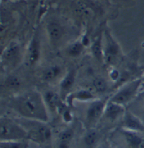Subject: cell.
Wrapping results in <instances>:
<instances>
[{
    "mask_svg": "<svg viewBox=\"0 0 144 148\" xmlns=\"http://www.w3.org/2000/svg\"><path fill=\"white\" fill-rule=\"evenodd\" d=\"M13 108L26 119L44 123L48 120L44 99L35 92H27L16 98Z\"/></svg>",
    "mask_w": 144,
    "mask_h": 148,
    "instance_id": "obj_1",
    "label": "cell"
},
{
    "mask_svg": "<svg viewBox=\"0 0 144 148\" xmlns=\"http://www.w3.org/2000/svg\"><path fill=\"white\" fill-rule=\"evenodd\" d=\"M0 135L1 141L24 140L29 138L28 133L21 125L5 117L1 119Z\"/></svg>",
    "mask_w": 144,
    "mask_h": 148,
    "instance_id": "obj_2",
    "label": "cell"
},
{
    "mask_svg": "<svg viewBox=\"0 0 144 148\" xmlns=\"http://www.w3.org/2000/svg\"><path fill=\"white\" fill-rule=\"evenodd\" d=\"M21 126L28 133L29 138L35 142L45 143L51 139L52 131L44 122L26 119V125Z\"/></svg>",
    "mask_w": 144,
    "mask_h": 148,
    "instance_id": "obj_3",
    "label": "cell"
},
{
    "mask_svg": "<svg viewBox=\"0 0 144 148\" xmlns=\"http://www.w3.org/2000/svg\"><path fill=\"white\" fill-rule=\"evenodd\" d=\"M141 84V80H135L133 81L132 82H130L127 86L119 90L112 97L110 101L120 105L128 103L135 96Z\"/></svg>",
    "mask_w": 144,
    "mask_h": 148,
    "instance_id": "obj_4",
    "label": "cell"
},
{
    "mask_svg": "<svg viewBox=\"0 0 144 148\" xmlns=\"http://www.w3.org/2000/svg\"><path fill=\"white\" fill-rule=\"evenodd\" d=\"M123 123L130 131H135V132H144L143 124L138 117L129 112L125 114Z\"/></svg>",
    "mask_w": 144,
    "mask_h": 148,
    "instance_id": "obj_5",
    "label": "cell"
},
{
    "mask_svg": "<svg viewBox=\"0 0 144 148\" xmlns=\"http://www.w3.org/2000/svg\"><path fill=\"white\" fill-rule=\"evenodd\" d=\"M107 47L105 50V58L108 63H113L119 54V46L110 36L107 37Z\"/></svg>",
    "mask_w": 144,
    "mask_h": 148,
    "instance_id": "obj_6",
    "label": "cell"
},
{
    "mask_svg": "<svg viewBox=\"0 0 144 148\" xmlns=\"http://www.w3.org/2000/svg\"><path fill=\"white\" fill-rule=\"evenodd\" d=\"M104 109H105V104L103 102L100 101L93 102L88 109V119L90 120H94L98 119L103 113Z\"/></svg>",
    "mask_w": 144,
    "mask_h": 148,
    "instance_id": "obj_7",
    "label": "cell"
},
{
    "mask_svg": "<svg viewBox=\"0 0 144 148\" xmlns=\"http://www.w3.org/2000/svg\"><path fill=\"white\" fill-rule=\"evenodd\" d=\"M127 143L132 148H144V139L135 131H128L123 133Z\"/></svg>",
    "mask_w": 144,
    "mask_h": 148,
    "instance_id": "obj_8",
    "label": "cell"
},
{
    "mask_svg": "<svg viewBox=\"0 0 144 148\" xmlns=\"http://www.w3.org/2000/svg\"><path fill=\"white\" fill-rule=\"evenodd\" d=\"M123 112V109L121 105L110 101L107 104V107L105 108V114L107 119H110L111 120H115Z\"/></svg>",
    "mask_w": 144,
    "mask_h": 148,
    "instance_id": "obj_9",
    "label": "cell"
},
{
    "mask_svg": "<svg viewBox=\"0 0 144 148\" xmlns=\"http://www.w3.org/2000/svg\"><path fill=\"white\" fill-rule=\"evenodd\" d=\"M47 32L49 38L54 41L60 40L63 35V29L61 26L56 21H51L48 24Z\"/></svg>",
    "mask_w": 144,
    "mask_h": 148,
    "instance_id": "obj_10",
    "label": "cell"
},
{
    "mask_svg": "<svg viewBox=\"0 0 144 148\" xmlns=\"http://www.w3.org/2000/svg\"><path fill=\"white\" fill-rule=\"evenodd\" d=\"M73 136L74 131L71 129H66L61 131L58 135L57 148H69L70 142Z\"/></svg>",
    "mask_w": 144,
    "mask_h": 148,
    "instance_id": "obj_11",
    "label": "cell"
},
{
    "mask_svg": "<svg viewBox=\"0 0 144 148\" xmlns=\"http://www.w3.org/2000/svg\"><path fill=\"white\" fill-rule=\"evenodd\" d=\"M40 54V45L39 40L36 38L32 39L30 43V49H29V61L31 64H34L38 60Z\"/></svg>",
    "mask_w": 144,
    "mask_h": 148,
    "instance_id": "obj_12",
    "label": "cell"
},
{
    "mask_svg": "<svg viewBox=\"0 0 144 148\" xmlns=\"http://www.w3.org/2000/svg\"><path fill=\"white\" fill-rule=\"evenodd\" d=\"M44 101L51 109H56L59 108L60 104V98L57 93L52 91L46 92L44 95Z\"/></svg>",
    "mask_w": 144,
    "mask_h": 148,
    "instance_id": "obj_13",
    "label": "cell"
},
{
    "mask_svg": "<svg viewBox=\"0 0 144 148\" xmlns=\"http://www.w3.org/2000/svg\"><path fill=\"white\" fill-rule=\"evenodd\" d=\"M28 142L24 140L1 141V148H28Z\"/></svg>",
    "mask_w": 144,
    "mask_h": 148,
    "instance_id": "obj_14",
    "label": "cell"
},
{
    "mask_svg": "<svg viewBox=\"0 0 144 148\" xmlns=\"http://www.w3.org/2000/svg\"><path fill=\"white\" fill-rule=\"evenodd\" d=\"M75 11L76 13L84 17H90L93 14L92 9L82 1H77L75 3Z\"/></svg>",
    "mask_w": 144,
    "mask_h": 148,
    "instance_id": "obj_15",
    "label": "cell"
},
{
    "mask_svg": "<svg viewBox=\"0 0 144 148\" xmlns=\"http://www.w3.org/2000/svg\"><path fill=\"white\" fill-rule=\"evenodd\" d=\"M75 81V72L74 71H71L68 73L66 76H65L61 83H60V88L63 91L69 90L71 87H73L74 83Z\"/></svg>",
    "mask_w": 144,
    "mask_h": 148,
    "instance_id": "obj_16",
    "label": "cell"
},
{
    "mask_svg": "<svg viewBox=\"0 0 144 148\" xmlns=\"http://www.w3.org/2000/svg\"><path fill=\"white\" fill-rule=\"evenodd\" d=\"M60 72H61V68L60 67L57 65L52 66L44 71L43 74V79L47 82H51L55 79L60 75Z\"/></svg>",
    "mask_w": 144,
    "mask_h": 148,
    "instance_id": "obj_17",
    "label": "cell"
},
{
    "mask_svg": "<svg viewBox=\"0 0 144 148\" xmlns=\"http://www.w3.org/2000/svg\"><path fill=\"white\" fill-rule=\"evenodd\" d=\"M19 53V47L16 43H12L5 50L3 57L5 60L10 61L16 58Z\"/></svg>",
    "mask_w": 144,
    "mask_h": 148,
    "instance_id": "obj_18",
    "label": "cell"
},
{
    "mask_svg": "<svg viewBox=\"0 0 144 148\" xmlns=\"http://www.w3.org/2000/svg\"><path fill=\"white\" fill-rule=\"evenodd\" d=\"M92 53L94 54L96 59L98 60H101L102 59V46H101V38H99L95 40L91 46Z\"/></svg>",
    "mask_w": 144,
    "mask_h": 148,
    "instance_id": "obj_19",
    "label": "cell"
},
{
    "mask_svg": "<svg viewBox=\"0 0 144 148\" xmlns=\"http://www.w3.org/2000/svg\"><path fill=\"white\" fill-rule=\"evenodd\" d=\"M93 86L97 92H103L107 90V84L106 81L102 78H96L93 82Z\"/></svg>",
    "mask_w": 144,
    "mask_h": 148,
    "instance_id": "obj_20",
    "label": "cell"
},
{
    "mask_svg": "<svg viewBox=\"0 0 144 148\" xmlns=\"http://www.w3.org/2000/svg\"><path fill=\"white\" fill-rule=\"evenodd\" d=\"M82 48H83V46L82 43L79 42H76L68 48V54L71 57H77V56L80 55V54L82 53Z\"/></svg>",
    "mask_w": 144,
    "mask_h": 148,
    "instance_id": "obj_21",
    "label": "cell"
},
{
    "mask_svg": "<svg viewBox=\"0 0 144 148\" xmlns=\"http://www.w3.org/2000/svg\"><path fill=\"white\" fill-rule=\"evenodd\" d=\"M98 134L95 131H90L85 136V142L88 147H92L96 142Z\"/></svg>",
    "mask_w": 144,
    "mask_h": 148,
    "instance_id": "obj_22",
    "label": "cell"
},
{
    "mask_svg": "<svg viewBox=\"0 0 144 148\" xmlns=\"http://www.w3.org/2000/svg\"><path fill=\"white\" fill-rule=\"evenodd\" d=\"M7 84L8 86L10 88L17 89L20 87L21 83L20 80L16 76H10L7 79Z\"/></svg>",
    "mask_w": 144,
    "mask_h": 148,
    "instance_id": "obj_23",
    "label": "cell"
},
{
    "mask_svg": "<svg viewBox=\"0 0 144 148\" xmlns=\"http://www.w3.org/2000/svg\"><path fill=\"white\" fill-rule=\"evenodd\" d=\"M76 95H77L76 98H79L81 100H87L92 98L91 93L90 92L87 91V90H81L77 93Z\"/></svg>",
    "mask_w": 144,
    "mask_h": 148,
    "instance_id": "obj_24",
    "label": "cell"
},
{
    "mask_svg": "<svg viewBox=\"0 0 144 148\" xmlns=\"http://www.w3.org/2000/svg\"><path fill=\"white\" fill-rule=\"evenodd\" d=\"M101 148H109V147H101Z\"/></svg>",
    "mask_w": 144,
    "mask_h": 148,
    "instance_id": "obj_25",
    "label": "cell"
}]
</instances>
